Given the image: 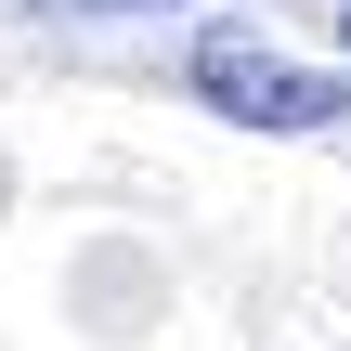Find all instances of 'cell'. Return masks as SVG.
Returning a JSON list of instances; mask_svg holds the SVG:
<instances>
[{
	"label": "cell",
	"mask_w": 351,
	"mask_h": 351,
	"mask_svg": "<svg viewBox=\"0 0 351 351\" xmlns=\"http://www.w3.org/2000/svg\"><path fill=\"white\" fill-rule=\"evenodd\" d=\"M182 78H195V104H221L234 130H339V117H351V91H339V78L287 65L261 26H208Z\"/></svg>",
	"instance_id": "1"
},
{
	"label": "cell",
	"mask_w": 351,
	"mask_h": 351,
	"mask_svg": "<svg viewBox=\"0 0 351 351\" xmlns=\"http://www.w3.org/2000/svg\"><path fill=\"white\" fill-rule=\"evenodd\" d=\"M39 13H156V0H39Z\"/></svg>",
	"instance_id": "2"
},
{
	"label": "cell",
	"mask_w": 351,
	"mask_h": 351,
	"mask_svg": "<svg viewBox=\"0 0 351 351\" xmlns=\"http://www.w3.org/2000/svg\"><path fill=\"white\" fill-rule=\"evenodd\" d=\"M339 52H351V0H339Z\"/></svg>",
	"instance_id": "3"
}]
</instances>
